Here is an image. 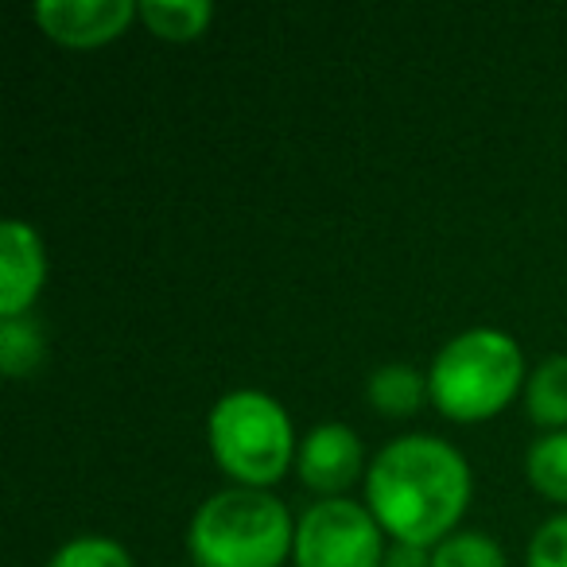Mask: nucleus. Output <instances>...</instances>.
<instances>
[{
    "label": "nucleus",
    "mask_w": 567,
    "mask_h": 567,
    "mask_svg": "<svg viewBox=\"0 0 567 567\" xmlns=\"http://www.w3.org/2000/svg\"><path fill=\"white\" fill-rule=\"evenodd\" d=\"M471 466L447 440L412 432L385 443L365 471V505L393 540L435 548L471 505Z\"/></svg>",
    "instance_id": "nucleus-1"
},
{
    "label": "nucleus",
    "mask_w": 567,
    "mask_h": 567,
    "mask_svg": "<svg viewBox=\"0 0 567 567\" xmlns=\"http://www.w3.org/2000/svg\"><path fill=\"white\" fill-rule=\"evenodd\" d=\"M296 544V520L276 494L226 486L203 497L187 528L198 567H280Z\"/></svg>",
    "instance_id": "nucleus-2"
},
{
    "label": "nucleus",
    "mask_w": 567,
    "mask_h": 567,
    "mask_svg": "<svg viewBox=\"0 0 567 567\" xmlns=\"http://www.w3.org/2000/svg\"><path fill=\"white\" fill-rule=\"evenodd\" d=\"M525 354L517 339L497 327H466L432 358L427 389L443 416L458 424L489 420L525 389Z\"/></svg>",
    "instance_id": "nucleus-3"
},
{
    "label": "nucleus",
    "mask_w": 567,
    "mask_h": 567,
    "mask_svg": "<svg viewBox=\"0 0 567 567\" xmlns=\"http://www.w3.org/2000/svg\"><path fill=\"white\" fill-rule=\"evenodd\" d=\"M210 455L237 486L268 489L296 463V427L276 396L260 389H234L218 396L206 416Z\"/></svg>",
    "instance_id": "nucleus-4"
},
{
    "label": "nucleus",
    "mask_w": 567,
    "mask_h": 567,
    "mask_svg": "<svg viewBox=\"0 0 567 567\" xmlns=\"http://www.w3.org/2000/svg\"><path fill=\"white\" fill-rule=\"evenodd\" d=\"M385 528L354 497H319L296 517V567H381Z\"/></svg>",
    "instance_id": "nucleus-5"
},
{
    "label": "nucleus",
    "mask_w": 567,
    "mask_h": 567,
    "mask_svg": "<svg viewBox=\"0 0 567 567\" xmlns=\"http://www.w3.org/2000/svg\"><path fill=\"white\" fill-rule=\"evenodd\" d=\"M296 471H300V482L308 489H316L323 497H339L370 466H365V447L354 427L339 424V420H327V424H316L300 440Z\"/></svg>",
    "instance_id": "nucleus-6"
},
{
    "label": "nucleus",
    "mask_w": 567,
    "mask_h": 567,
    "mask_svg": "<svg viewBox=\"0 0 567 567\" xmlns=\"http://www.w3.org/2000/svg\"><path fill=\"white\" fill-rule=\"evenodd\" d=\"M133 17H141V4L133 0H40L35 20L63 48H102L117 40Z\"/></svg>",
    "instance_id": "nucleus-7"
},
{
    "label": "nucleus",
    "mask_w": 567,
    "mask_h": 567,
    "mask_svg": "<svg viewBox=\"0 0 567 567\" xmlns=\"http://www.w3.org/2000/svg\"><path fill=\"white\" fill-rule=\"evenodd\" d=\"M48 280V249L28 221H0V319L28 316Z\"/></svg>",
    "instance_id": "nucleus-8"
},
{
    "label": "nucleus",
    "mask_w": 567,
    "mask_h": 567,
    "mask_svg": "<svg viewBox=\"0 0 567 567\" xmlns=\"http://www.w3.org/2000/svg\"><path fill=\"white\" fill-rule=\"evenodd\" d=\"M432 396L427 389V373H420L409 362H385L370 373L365 381V401L381 412V416H412L420 404Z\"/></svg>",
    "instance_id": "nucleus-9"
},
{
    "label": "nucleus",
    "mask_w": 567,
    "mask_h": 567,
    "mask_svg": "<svg viewBox=\"0 0 567 567\" xmlns=\"http://www.w3.org/2000/svg\"><path fill=\"white\" fill-rule=\"evenodd\" d=\"M525 412L533 424L559 432L567 427V354H548L528 370Z\"/></svg>",
    "instance_id": "nucleus-10"
},
{
    "label": "nucleus",
    "mask_w": 567,
    "mask_h": 567,
    "mask_svg": "<svg viewBox=\"0 0 567 567\" xmlns=\"http://www.w3.org/2000/svg\"><path fill=\"white\" fill-rule=\"evenodd\" d=\"M141 20L152 35L172 43L198 40L214 20L210 0H141Z\"/></svg>",
    "instance_id": "nucleus-11"
},
{
    "label": "nucleus",
    "mask_w": 567,
    "mask_h": 567,
    "mask_svg": "<svg viewBox=\"0 0 567 567\" xmlns=\"http://www.w3.org/2000/svg\"><path fill=\"white\" fill-rule=\"evenodd\" d=\"M43 358H48V339L32 316L0 319V370H4V378H32L43 365Z\"/></svg>",
    "instance_id": "nucleus-12"
},
{
    "label": "nucleus",
    "mask_w": 567,
    "mask_h": 567,
    "mask_svg": "<svg viewBox=\"0 0 567 567\" xmlns=\"http://www.w3.org/2000/svg\"><path fill=\"white\" fill-rule=\"evenodd\" d=\"M525 474L548 502L567 505V427L544 432L528 443L525 451Z\"/></svg>",
    "instance_id": "nucleus-13"
},
{
    "label": "nucleus",
    "mask_w": 567,
    "mask_h": 567,
    "mask_svg": "<svg viewBox=\"0 0 567 567\" xmlns=\"http://www.w3.org/2000/svg\"><path fill=\"white\" fill-rule=\"evenodd\" d=\"M432 567H509V559L489 533L455 528L432 548Z\"/></svg>",
    "instance_id": "nucleus-14"
},
{
    "label": "nucleus",
    "mask_w": 567,
    "mask_h": 567,
    "mask_svg": "<svg viewBox=\"0 0 567 567\" xmlns=\"http://www.w3.org/2000/svg\"><path fill=\"white\" fill-rule=\"evenodd\" d=\"M48 567H133V556L121 540L113 536H71L51 551Z\"/></svg>",
    "instance_id": "nucleus-15"
},
{
    "label": "nucleus",
    "mask_w": 567,
    "mask_h": 567,
    "mask_svg": "<svg viewBox=\"0 0 567 567\" xmlns=\"http://www.w3.org/2000/svg\"><path fill=\"white\" fill-rule=\"evenodd\" d=\"M528 567H567V509L548 517L528 540Z\"/></svg>",
    "instance_id": "nucleus-16"
},
{
    "label": "nucleus",
    "mask_w": 567,
    "mask_h": 567,
    "mask_svg": "<svg viewBox=\"0 0 567 567\" xmlns=\"http://www.w3.org/2000/svg\"><path fill=\"white\" fill-rule=\"evenodd\" d=\"M381 567H432V548H424V544L389 540Z\"/></svg>",
    "instance_id": "nucleus-17"
},
{
    "label": "nucleus",
    "mask_w": 567,
    "mask_h": 567,
    "mask_svg": "<svg viewBox=\"0 0 567 567\" xmlns=\"http://www.w3.org/2000/svg\"><path fill=\"white\" fill-rule=\"evenodd\" d=\"M183 567H198V564H183Z\"/></svg>",
    "instance_id": "nucleus-18"
}]
</instances>
